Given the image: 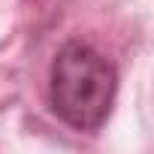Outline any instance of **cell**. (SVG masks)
<instances>
[{
  "label": "cell",
  "mask_w": 154,
  "mask_h": 154,
  "mask_svg": "<svg viewBox=\"0 0 154 154\" xmlns=\"http://www.w3.org/2000/svg\"><path fill=\"white\" fill-rule=\"evenodd\" d=\"M118 94L115 66L85 42H66L51 63L48 103L54 115L75 130H100Z\"/></svg>",
  "instance_id": "1"
}]
</instances>
